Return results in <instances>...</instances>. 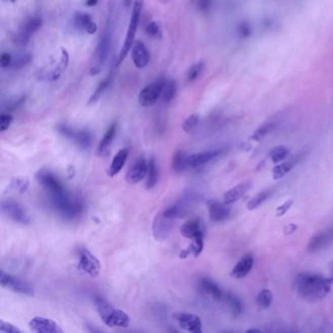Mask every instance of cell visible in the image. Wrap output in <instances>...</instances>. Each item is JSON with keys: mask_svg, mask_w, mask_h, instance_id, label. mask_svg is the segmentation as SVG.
Masks as SVG:
<instances>
[{"mask_svg": "<svg viewBox=\"0 0 333 333\" xmlns=\"http://www.w3.org/2000/svg\"><path fill=\"white\" fill-rule=\"evenodd\" d=\"M197 7L201 11H207L211 6V0H197Z\"/></svg>", "mask_w": 333, "mask_h": 333, "instance_id": "obj_51", "label": "cell"}, {"mask_svg": "<svg viewBox=\"0 0 333 333\" xmlns=\"http://www.w3.org/2000/svg\"><path fill=\"white\" fill-rule=\"evenodd\" d=\"M95 304L101 319L111 327H127L130 323L129 316L119 309L111 305L103 297L97 296Z\"/></svg>", "mask_w": 333, "mask_h": 333, "instance_id": "obj_2", "label": "cell"}, {"mask_svg": "<svg viewBox=\"0 0 333 333\" xmlns=\"http://www.w3.org/2000/svg\"><path fill=\"white\" fill-rule=\"evenodd\" d=\"M332 283V278L304 272L296 277L294 286L299 296L306 301L319 302L327 296Z\"/></svg>", "mask_w": 333, "mask_h": 333, "instance_id": "obj_1", "label": "cell"}, {"mask_svg": "<svg viewBox=\"0 0 333 333\" xmlns=\"http://www.w3.org/2000/svg\"><path fill=\"white\" fill-rule=\"evenodd\" d=\"M111 51V36L109 34H105L102 38L101 41L99 43L97 47V66L99 68H102L103 64L106 62L108 56L110 54Z\"/></svg>", "mask_w": 333, "mask_h": 333, "instance_id": "obj_22", "label": "cell"}, {"mask_svg": "<svg viewBox=\"0 0 333 333\" xmlns=\"http://www.w3.org/2000/svg\"><path fill=\"white\" fill-rule=\"evenodd\" d=\"M289 155V150L284 146H278L270 152V158L274 163L283 161Z\"/></svg>", "mask_w": 333, "mask_h": 333, "instance_id": "obj_32", "label": "cell"}, {"mask_svg": "<svg viewBox=\"0 0 333 333\" xmlns=\"http://www.w3.org/2000/svg\"><path fill=\"white\" fill-rule=\"evenodd\" d=\"M32 61V56L29 54H22V55L17 56L16 58H13V62L11 65V69L13 70H20L26 66H28V64Z\"/></svg>", "mask_w": 333, "mask_h": 333, "instance_id": "obj_39", "label": "cell"}, {"mask_svg": "<svg viewBox=\"0 0 333 333\" xmlns=\"http://www.w3.org/2000/svg\"><path fill=\"white\" fill-rule=\"evenodd\" d=\"M198 122H199V115L194 113L185 119V121L183 122V126H182L183 130L186 133H192L196 128V126L198 125Z\"/></svg>", "mask_w": 333, "mask_h": 333, "instance_id": "obj_41", "label": "cell"}, {"mask_svg": "<svg viewBox=\"0 0 333 333\" xmlns=\"http://www.w3.org/2000/svg\"><path fill=\"white\" fill-rule=\"evenodd\" d=\"M132 60L138 69H144L149 65L151 57L144 42H134L132 46Z\"/></svg>", "mask_w": 333, "mask_h": 333, "instance_id": "obj_14", "label": "cell"}, {"mask_svg": "<svg viewBox=\"0 0 333 333\" xmlns=\"http://www.w3.org/2000/svg\"><path fill=\"white\" fill-rule=\"evenodd\" d=\"M143 6H144V0H135L134 1L133 10L131 13V19H130L128 30H127V34H126L124 42L122 44L121 50L119 52V55L117 57L116 66H118L122 63V61L124 60L125 57L127 56L128 52L130 51V49L132 48V46L134 44L135 35H136V31L138 28V25H139L140 17H141Z\"/></svg>", "mask_w": 333, "mask_h": 333, "instance_id": "obj_4", "label": "cell"}, {"mask_svg": "<svg viewBox=\"0 0 333 333\" xmlns=\"http://www.w3.org/2000/svg\"><path fill=\"white\" fill-rule=\"evenodd\" d=\"M161 3H167L169 0H159Z\"/></svg>", "mask_w": 333, "mask_h": 333, "instance_id": "obj_55", "label": "cell"}, {"mask_svg": "<svg viewBox=\"0 0 333 333\" xmlns=\"http://www.w3.org/2000/svg\"><path fill=\"white\" fill-rule=\"evenodd\" d=\"M0 282L1 285L11 289L12 292L20 293V294H24V295H28V296H33L34 295V290L31 287V285L28 283L27 281L21 279V278H17L12 275L6 274L3 271H1V275H0Z\"/></svg>", "mask_w": 333, "mask_h": 333, "instance_id": "obj_7", "label": "cell"}, {"mask_svg": "<svg viewBox=\"0 0 333 333\" xmlns=\"http://www.w3.org/2000/svg\"><path fill=\"white\" fill-rule=\"evenodd\" d=\"M225 299L227 301V304L229 305V308L234 316H239L241 311H242V304L240 300L234 295L233 293H226L225 294Z\"/></svg>", "mask_w": 333, "mask_h": 333, "instance_id": "obj_29", "label": "cell"}, {"mask_svg": "<svg viewBox=\"0 0 333 333\" xmlns=\"http://www.w3.org/2000/svg\"><path fill=\"white\" fill-rule=\"evenodd\" d=\"M42 20L39 17H32L28 19V21L23 25L21 30L28 33V35H31L33 32H35L38 28L41 27Z\"/></svg>", "mask_w": 333, "mask_h": 333, "instance_id": "obj_35", "label": "cell"}, {"mask_svg": "<svg viewBox=\"0 0 333 333\" xmlns=\"http://www.w3.org/2000/svg\"><path fill=\"white\" fill-rule=\"evenodd\" d=\"M8 1H10V2H12V3H14V2H16L17 0H8Z\"/></svg>", "mask_w": 333, "mask_h": 333, "instance_id": "obj_56", "label": "cell"}, {"mask_svg": "<svg viewBox=\"0 0 333 333\" xmlns=\"http://www.w3.org/2000/svg\"><path fill=\"white\" fill-rule=\"evenodd\" d=\"M209 216L210 219L214 222H221L226 220L230 216L231 209H229L227 203L220 202H212L209 205Z\"/></svg>", "mask_w": 333, "mask_h": 333, "instance_id": "obj_20", "label": "cell"}, {"mask_svg": "<svg viewBox=\"0 0 333 333\" xmlns=\"http://www.w3.org/2000/svg\"><path fill=\"white\" fill-rule=\"evenodd\" d=\"M333 242V229L319 233L313 236L308 243V251L316 252L325 248Z\"/></svg>", "mask_w": 333, "mask_h": 333, "instance_id": "obj_15", "label": "cell"}, {"mask_svg": "<svg viewBox=\"0 0 333 333\" xmlns=\"http://www.w3.org/2000/svg\"><path fill=\"white\" fill-rule=\"evenodd\" d=\"M253 264H254L253 256L250 254L245 255L233 268V270L231 272V277L236 278V279L245 278L249 274L250 271L252 270Z\"/></svg>", "mask_w": 333, "mask_h": 333, "instance_id": "obj_17", "label": "cell"}, {"mask_svg": "<svg viewBox=\"0 0 333 333\" xmlns=\"http://www.w3.org/2000/svg\"><path fill=\"white\" fill-rule=\"evenodd\" d=\"M13 121V116L9 113H2L0 115V130L1 132L6 131Z\"/></svg>", "mask_w": 333, "mask_h": 333, "instance_id": "obj_45", "label": "cell"}, {"mask_svg": "<svg viewBox=\"0 0 333 333\" xmlns=\"http://www.w3.org/2000/svg\"><path fill=\"white\" fill-rule=\"evenodd\" d=\"M98 3V0H86V5L88 7H93Z\"/></svg>", "mask_w": 333, "mask_h": 333, "instance_id": "obj_52", "label": "cell"}, {"mask_svg": "<svg viewBox=\"0 0 333 333\" xmlns=\"http://www.w3.org/2000/svg\"><path fill=\"white\" fill-rule=\"evenodd\" d=\"M149 163L146 161L144 157H139L136 159L134 164L128 170L125 178L129 184H137L140 181L143 180L148 175Z\"/></svg>", "mask_w": 333, "mask_h": 333, "instance_id": "obj_13", "label": "cell"}, {"mask_svg": "<svg viewBox=\"0 0 333 333\" xmlns=\"http://www.w3.org/2000/svg\"><path fill=\"white\" fill-rule=\"evenodd\" d=\"M293 203H294V200L289 199V200L283 202L281 205H279L277 209V216H278V217L283 216L290 209V207L293 205Z\"/></svg>", "mask_w": 333, "mask_h": 333, "instance_id": "obj_49", "label": "cell"}, {"mask_svg": "<svg viewBox=\"0 0 333 333\" xmlns=\"http://www.w3.org/2000/svg\"><path fill=\"white\" fill-rule=\"evenodd\" d=\"M293 166H294L293 160H287V161L279 162V164L274 167V169H273L274 179L278 180V179L284 177L292 170Z\"/></svg>", "mask_w": 333, "mask_h": 333, "instance_id": "obj_31", "label": "cell"}, {"mask_svg": "<svg viewBox=\"0 0 333 333\" xmlns=\"http://www.w3.org/2000/svg\"><path fill=\"white\" fill-rule=\"evenodd\" d=\"M177 94V84L173 79H165L162 87L161 98L163 103H170Z\"/></svg>", "mask_w": 333, "mask_h": 333, "instance_id": "obj_27", "label": "cell"}, {"mask_svg": "<svg viewBox=\"0 0 333 333\" xmlns=\"http://www.w3.org/2000/svg\"><path fill=\"white\" fill-rule=\"evenodd\" d=\"M222 153V150H210L189 155V166L198 167L216 158Z\"/></svg>", "mask_w": 333, "mask_h": 333, "instance_id": "obj_18", "label": "cell"}, {"mask_svg": "<svg viewBox=\"0 0 333 333\" xmlns=\"http://www.w3.org/2000/svg\"><path fill=\"white\" fill-rule=\"evenodd\" d=\"M181 234L184 237L193 239L195 236L203 235L201 223L198 219L190 220L181 227Z\"/></svg>", "mask_w": 333, "mask_h": 333, "instance_id": "obj_23", "label": "cell"}, {"mask_svg": "<svg viewBox=\"0 0 333 333\" xmlns=\"http://www.w3.org/2000/svg\"><path fill=\"white\" fill-rule=\"evenodd\" d=\"M173 319L178 323V325L185 331L192 333L202 332V324L198 316L191 314L178 312L173 315Z\"/></svg>", "mask_w": 333, "mask_h": 333, "instance_id": "obj_9", "label": "cell"}, {"mask_svg": "<svg viewBox=\"0 0 333 333\" xmlns=\"http://www.w3.org/2000/svg\"><path fill=\"white\" fill-rule=\"evenodd\" d=\"M1 210L2 213L5 214L8 218L12 219L13 221L23 225H27L30 222V218L28 216L27 210L20 203L16 202L14 200L7 199L2 201L1 203Z\"/></svg>", "mask_w": 333, "mask_h": 333, "instance_id": "obj_6", "label": "cell"}, {"mask_svg": "<svg viewBox=\"0 0 333 333\" xmlns=\"http://www.w3.org/2000/svg\"><path fill=\"white\" fill-rule=\"evenodd\" d=\"M189 249L191 251V254H193L195 257L198 256L203 250V235H199L193 238V242L190 245Z\"/></svg>", "mask_w": 333, "mask_h": 333, "instance_id": "obj_42", "label": "cell"}, {"mask_svg": "<svg viewBox=\"0 0 333 333\" xmlns=\"http://www.w3.org/2000/svg\"><path fill=\"white\" fill-rule=\"evenodd\" d=\"M158 169L155 162L154 157L149 159V170H148V180H147V189L153 188L158 182Z\"/></svg>", "mask_w": 333, "mask_h": 333, "instance_id": "obj_28", "label": "cell"}, {"mask_svg": "<svg viewBox=\"0 0 333 333\" xmlns=\"http://www.w3.org/2000/svg\"><path fill=\"white\" fill-rule=\"evenodd\" d=\"M329 270H330V273H331V278L333 279V260L329 264Z\"/></svg>", "mask_w": 333, "mask_h": 333, "instance_id": "obj_53", "label": "cell"}, {"mask_svg": "<svg viewBox=\"0 0 333 333\" xmlns=\"http://www.w3.org/2000/svg\"><path fill=\"white\" fill-rule=\"evenodd\" d=\"M10 187L13 191L19 192V193H25L28 189V180L25 177H16L12 179L10 183Z\"/></svg>", "mask_w": 333, "mask_h": 333, "instance_id": "obj_40", "label": "cell"}, {"mask_svg": "<svg viewBox=\"0 0 333 333\" xmlns=\"http://www.w3.org/2000/svg\"><path fill=\"white\" fill-rule=\"evenodd\" d=\"M127 157H128L127 149H122L115 154V156L112 159L111 166L109 168V175L111 177L117 175L121 171V169L124 166L125 162L127 160Z\"/></svg>", "mask_w": 333, "mask_h": 333, "instance_id": "obj_25", "label": "cell"}, {"mask_svg": "<svg viewBox=\"0 0 333 333\" xmlns=\"http://www.w3.org/2000/svg\"><path fill=\"white\" fill-rule=\"evenodd\" d=\"M73 24L75 28L85 30L90 34H94L97 32V24L93 22L91 16L89 14L76 13L73 16Z\"/></svg>", "mask_w": 333, "mask_h": 333, "instance_id": "obj_19", "label": "cell"}, {"mask_svg": "<svg viewBox=\"0 0 333 333\" xmlns=\"http://www.w3.org/2000/svg\"><path fill=\"white\" fill-rule=\"evenodd\" d=\"M146 32L148 35L152 36L153 38H161L162 37V30L158 23L151 22L146 26Z\"/></svg>", "mask_w": 333, "mask_h": 333, "instance_id": "obj_43", "label": "cell"}, {"mask_svg": "<svg viewBox=\"0 0 333 333\" xmlns=\"http://www.w3.org/2000/svg\"><path fill=\"white\" fill-rule=\"evenodd\" d=\"M29 37L30 35H28V33L24 32L23 30H20L14 37V41L17 45L19 46H25L28 44L29 41Z\"/></svg>", "mask_w": 333, "mask_h": 333, "instance_id": "obj_47", "label": "cell"}, {"mask_svg": "<svg viewBox=\"0 0 333 333\" xmlns=\"http://www.w3.org/2000/svg\"><path fill=\"white\" fill-rule=\"evenodd\" d=\"M29 328L32 332L35 333H62L63 329L59 324L50 319L34 317L28 323Z\"/></svg>", "mask_w": 333, "mask_h": 333, "instance_id": "obj_12", "label": "cell"}, {"mask_svg": "<svg viewBox=\"0 0 333 333\" xmlns=\"http://www.w3.org/2000/svg\"><path fill=\"white\" fill-rule=\"evenodd\" d=\"M111 81V76H109L98 85L96 91L93 93V95L91 96L90 100H89V104H94V103L97 102L98 100L101 98V96L104 94V92L107 90V88L110 86Z\"/></svg>", "mask_w": 333, "mask_h": 333, "instance_id": "obj_38", "label": "cell"}, {"mask_svg": "<svg viewBox=\"0 0 333 333\" xmlns=\"http://www.w3.org/2000/svg\"><path fill=\"white\" fill-rule=\"evenodd\" d=\"M251 186H252V183L250 181H245V182H242V183L236 185V187H234L233 189H231L225 193L224 202L227 204H231V203H234L237 200H239L244 194L249 191Z\"/></svg>", "mask_w": 333, "mask_h": 333, "instance_id": "obj_16", "label": "cell"}, {"mask_svg": "<svg viewBox=\"0 0 333 333\" xmlns=\"http://www.w3.org/2000/svg\"><path fill=\"white\" fill-rule=\"evenodd\" d=\"M164 78L158 79L154 82L145 86L138 96V102L142 107L148 108L154 105L156 101L161 96L162 93V87H163Z\"/></svg>", "mask_w": 333, "mask_h": 333, "instance_id": "obj_5", "label": "cell"}, {"mask_svg": "<svg viewBox=\"0 0 333 333\" xmlns=\"http://www.w3.org/2000/svg\"><path fill=\"white\" fill-rule=\"evenodd\" d=\"M35 180L37 181L42 187L48 190L51 194H57L66 190L63 183L59 180L52 172L45 169L39 170L35 174Z\"/></svg>", "mask_w": 333, "mask_h": 333, "instance_id": "obj_10", "label": "cell"}, {"mask_svg": "<svg viewBox=\"0 0 333 333\" xmlns=\"http://www.w3.org/2000/svg\"><path fill=\"white\" fill-rule=\"evenodd\" d=\"M58 131H59L63 136L67 137V138H69V139H73L74 134H75V132H74L71 128H70L69 126H67V125H60V126L58 127Z\"/></svg>", "mask_w": 333, "mask_h": 333, "instance_id": "obj_50", "label": "cell"}, {"mask_svg": "<svg viewBox=\"0 0 333 333\" xmlns=\"http://www.w3.org/2000/svg\"><path fill=\"white\" fill-rule=\"evenodd\" d=\"M189 166V155L182 150L176 151L172 158V168L175 172L182 173Z\"/></svg>", "mask_w": 333, "mask_h": 333, "instance_id": "obj_26", "label": "cell"}, {"mask_svg": "<svg viewBox=\"0 0 333 333\" xmlns=\"http://www.w3.org/2000/svg\"><path fill=\"white\" fill-rule=\"evenodd\" d=\"M273 302V293L270 289H263L259 292L258 296H257V304L259 307L263 308V309H267L269 308Z\"/></svg>", "mask_w": 333, "mask_h": 333, "instance_id": "obj_36", "label": "cell"}, {"mask_svg": "<svg viewBox=\"0 0 333 333\" xmlns=\"http://www.w3.org/2000/svg\"><path fill=\"white\" fill-rule=\"evenodd\" d=\"M0 331L6 333H21V330L10 322L0 320Z\"/></svg>", "mask_w": 333, "mask_h": 333, "instance_id": "obj_46", "label": "cell"}, {"mask_svg": "<svg viewBox=\"0 0 333 333\" xmlns=\"http://www.w3.org/2000/svg\"><path fill=\"white\" fill-rule=\"evenodd\" d=\"M275 127V124L273 122H268L262 125L261 127H259L253 134V140H261L264 138L266 135H268Z\"/></svg>", "mask_w": 333, "mask_h": 333, "instance_id": "obj_44", "label": "cell"}, {"mask_svg": "<svg viewBox=\"0 0 333 333\" xmlns=\"http://www.w3.org/2000/svg\"><path fill=\"white\" fill-rule=\"evenodd\" d=\"M116 130H117V124L114 122L109 127V129L105 133L103 139L101 140V142L99 144V148H98V154L100 156L108 155L111 144H112V141L115 137Z\"/></svg>", "mask_w": 333, "mask_h": 333, "instance_id": "obj_21", "label": "cell"}, {"mask_svg": "<svg viewBox=\"0 0 333 333\" xmlns=\"http://www.w3.org/2000/svg\"><path fill=\"white\" fill-rule=\"evenodd\" d=\"M271 193H272L271 191L260 192L259 194H256L255 196H253L250 199L248 203H247V205H246V207H247L248 210H254V209L259 207L265 200H267L271 196Z\"/></svg>", "mask_w": 333, "mask_h": 333, "instance_id": "obj_34", "label": "cell"}, {"mask_svg": "<svg viewBox=\"0 0 333 333\" xmlns=\"http://www.w3.org/2000/svg\"><path fill=\"white\" fill-rule=\"evenodd\" d=\"M51 194L52 207L55 209L63 218L71 220L80 215L82 210L80 200L72 196L67 190L57 194Z\"/></svg>", "mask_w": 333, "mask_h": 333, "instance_id": "obj_3", "label": "cell"}, {"mask_svg": "<svg viewBox=\"0 0 333 333\" xmlns=\"http://www.w3.org/2000/svg\"><path fill=\"white\" fill-rule=\"evenodd\" d=\"M253 331H259L260 332V330H257V329H249L248 330V332H253Z\"/></svg>", "mask_w": 333, "mask_h": 333, "instance_id": "obj_54", "label": "cell"}, {"mask_svg": "<svg viewBox=\"0 0 333 333\" xmlns=\"http://www.w3.org/2000/svg\"><path fill=\"white\" fill-rule=\"evenodd\" d=\"M203 70H204V63L199 62V63L194 64L190 68V70H188L187 80L189 82H194L201 75Z\"/></svg>", "mask_w": 333, "mask_h": 333, "instance_id": "obj_37", "label": "cell"}, {"mask_svg": "<svg viewBox=\"0 0 333 333\" xmlns=\"http://www.w3.org/2000/svg\"><path fill=\"white\" fill-rule=\"evenodd\" d=\"M199 285L203 292L209 294L210 296H212L215 300L222 299L224 294H223L221 288L212 279L207 278H201L199 281Z\"/></svg>", "mask_w": 333, "mask_h": 333, "instance_id": "obj_24", "label": "cell"}, {"mask_svg": "<svg viewBox=\"0 0 333 333\" xmlns=\"http://www.w3.org/2000/svg\"><path fill=\"white\" fill-rule=\"evenodd\" d=\"M78 257V269L84 271L91 278H97L101 270V265L97 258L86 248L79 249Z\"/></svg>", "mask_w": 333, "mask_h": 333, "instance_id": "obj_8", "label": "cell"}, {"mask_svg": "<svg viewBox=\"0 0 333 333\" xmlns=\"http://www.w3.org/2000/svg\"><path fill=\"white\" fill-rule=\"evenodd\" d=\"M162 214L166 216L170 219H178V218H183L187 214V209L184 205L181 204H176L173 206H170L165 209Z\"/></svg>", "mask_w": 333, "mask_h": 333, "instance_id": "obj_33", "label": "cell"}, {"mask_svg": "<svg viewBox=\"0 0 333 333\" xmlns=\"http://www.w3.org/2000/svg\"><path fill=\"white\" fill-rule=\"evenodd\" d=\"M173 219L164 216L162 213L154 217L153 224V234L155 239L165 240L173 230Z\"/></svg>", "mask_w": 333, "mask_h": 333, "instance_id": "obj_11", "label": "cell"}, {"mask_svg": "<svg viewBox=\"0 0 333 333\" xmlns=\"http://www.w3.org/2000/svg\"><path fill=\"white\" fill-rule=\"evenodd\" d=\"M76 143V145L81 149H88L92 142V136L89 131L87 130H81L78 132H75L73 139Z\"/></svg>", "mask_w": 333, "mask_h": 333, "instance_id": "obj_30", "label": "cell"}, {"mask_svg": "<svg viewBox=\"0 0 333 333\" xmlns=\"http://www.w3.org/2000/svg\"><path fill=\"white\" fill-rule=\"evenodd\" d=\"M13 62V56L8 52H3L0 57V65L2 68H9L11 67Z\"/></svg>", "mask_w": 333, "mask_h": 333, "instance_id": "obj_48", "label": "cell"}]
</instances>
